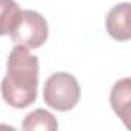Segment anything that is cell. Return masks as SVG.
Instances as JSON below:
<instances>
[{
    "instance_id": "4",
    "label": "cell",
    "mask_w": 131,
    "mask_h": 131,
    "mask_svg": "<svg viewBox=\"0 0 131 131\" xmlns=\"http://www.w3.org/2000/svg\"><path fill=\"white\" fill-rule=\"evenodd\" d=\"M129 9L131 5L128 2L119 3L110 9L105 19L106 32L119 42H126L131 39V28H129Z\"/></svg>"
},
{
    "instance_id": "6",
    "label": "cell",
    "mask_w": 131,
    "mask_h": 131,
    "mask_svg": "<svg viewBox=\"0 0 131 131\" xmlns=\"http://www.w3.org/2000/svg\"><path fill=\"white\" fill-rule=\"evenodd\" d=\"M22 9L16 0H0V36H8L17 26Z\"/></svg>"
},
{
    "instance_id": "7",
    "label": "cell",
    "mask_w": 131,
    "mask_h": 131,
    "mask_svg": "<svg viewBox=\"0 0 131 131\" xmlns=\"http://www.w3.org/2000/svg\"><path fill=\"white\" fill-rule=\"evenodd\" d=\"M57 128H59V123H57L56 117L49 111L40 110V108L29 113L22 123V129H25V131H34V129L56 131Z\"/></svg>"
},
{
    "instance_id": "2",
    "label": "cell",
    "mask_w": 131,
    "mask_h": 131,
    "mask_svg": "<svg viewBox=\"0 0 131 131\" xmlns=\"http://www.w3.org/2000/svg\"><path fill=\"white\" fill-rule=\"evenodd\" d=\"M80 99V86L77 79L68 73L51 74L43 86L45 103L57 111L73 110Z\"/></svg>"
},
{
    "instance_id": "3",
    "label": "cell",
    "mask_w": 131,
    "mask_h": 131,
    "mask_svg": "<svg viewBox=\"0 0 131 131\" xmlns=\"http://www.w3.org/2000/svg\"><path fill=\"white\" fill-rule=\"evenodd\" d=\"M9 36L16 46L26 49L40 48L48 39V22L37 11H22L19 23Z\"/></svg>"
},
{
    "instance_id": "5",
    "label": "cell",
    "mask_w": 131,
    "mask_h": 131,
    "mask_svg": "<svg viewBox=\"0 0 131 131\" xmlns=\"http://www.w3.org/2000/svg\"><path fill=\"white\" fill-rule=\"evenodd\" d=\"M129 100H131V79L125 77L114 83L110 102L114 110V113L122 119V122L129 126Z\"/></svg>"
},
{
    "instance_id": "1",
    "label": "cell",
    "mask_w": 131,
    "mask_h": 131,
    "mask_svg": "<svg viewBox=\"0 0 131 131\" xmlns=\"http://www.w3.org/2000/svg\"><path fill=\"white\" fill-rule=\"evenodd\" d=\"M39 59L26 48L16 46L8 56L6 74L0 83L3 100L13 108H26L37 99Z\"/></svg>"
}]
</instances>
